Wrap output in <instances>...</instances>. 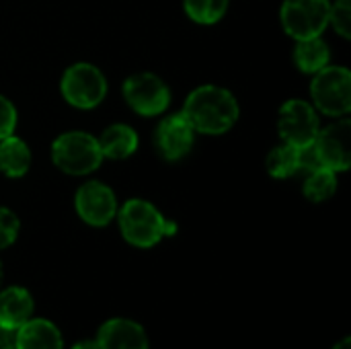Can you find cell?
I'll return each instance as SVG.
<instances>
[{
	"instance_id": "cell-27",
	"label": "cell",
	"mask_w": 351,
	"mask_h": 349,
	"mask_svg": "<svg viewBox=\"0 0 351 349\" xmlns=\"http://www.w3.org/2000/svg\"><path fill=\"white\" fill-rule=\"evenodd\" d=\"M0 284H2V263H0Z\"/></svg>"
},
{
	"instance_id": "cell-5",
	"label": "cell",
	"mask_w": 351,
	"mask_h": 349,
	"mask_svg": "<svg viewBox=\"0 0 351 349\" xmlns=\"http://www.w3.org/2000/svg\"><path fill=\"white\" fill-rule=\"evenodd\" d=\"M60 88L64 99L72 107L93 109L101 105L107 95V78L97 66L88 62H78L66 68Z\"/></svg>"
},
{
	"instance_id": "cell-14",
	"label": "cell",
	"mask_w": 351,
	"mask_h": 349,
	"mask_svg": "<svg viewBox=\"0 0 351 349\" xmlns=\"http://www.w3.org/2000/svg\"><path fill=\"white\" fill-rule=\"evenodd\" d=\"M33 296L21 286H10L0 292V327L16 331L33 315Z\"/></svg>"
},
{
	"instance_id": "cell-26",
	"label": "cell",
	"mask_w": 351,
	"mask_h": 349,
	"mask_svg": "<svg viewBox=\"0 0 351 349\" xmlns=\"http://www.w3.org/2000/svg\"><path fill=\"white\" fill-rule=\"evenodd\" d=\"M333 349H351V339L350 337H343V339H341V341H339V344H337Z\"/></svg>"
},
{
	"instance_id": "cell-9",
	"label": "cell",
	"mask_w": 351,
	"mask_h": 349,
	"mask_svg": "<svg viewBox=\"0 0 351 349\" xmlns=\"http://www.w3.org/2000/svg\"><path fill=\"white\" fill-rule=\"evenodd\" d=\"M313 152L319 167L333 173L348 171L351 165V121L348 117L319 130L313 142Z\"/></svg>"
},
{
	"instance_id": "cell-17",
	"label": "cell",
	"mask_w": 351,
	"mask_h": 349,
	"mask_svg": "<svg viewBox=\"0 0 351 349\" xmlns=\"http://www.w3.org/2000/svg\"><path fill=\"white\" fill-rule=\"evenodd\" d=\"M329 45L323 41V37H308V39H300L296 41L294 47V62L298 66V70L306 72V74H317L319 70H323L325 66H329Z\"/></svg>"
},
{
	"instance_id": "cell-6",
	"label": "cell",
	"mask_w": 351,
	"mask_h": 349,
	"mask_svg": "<svg viewBox=\"0 0 351 349\" xmlns=\"http://www.w3.org/2000/svg\"><path fill=\"white\" fill-rule=\"evenodd\" d=\"M329 0H284L280 21L284 31L296 41L319 37L329 27Z\"/></svg>"
},
{
	"instance_id": "cell-10",
	"label": "cell",
	"mask_w": 351,
	"mask_h": 349,
	"mask_svg": "<svg viewBox=\"0 0 351 349\" xmlns=\"http://www.w3.org/2000/svg\"><path fill=\"white\" fill-rule=\"evenodd\" d=\"M78 216L90 226H107L117 216V197L113 189L101 181H88L74 195Z\"/></svg>"
},
{
	"instance_id": "cell-16",
	"label": "cell",
	"mask_w": 351,
	"mask_h": 349,
	"mask_svg": "<svg viewBox=\"0 0 351 349\" xmlns=\"http://www.w3.org/2000/svg\"><path fill=\"white\" fill-rule=\"evenodd\" d=\"M31 167V150L27 142L16 136L0 140V173L10 179L23 177Z\"/></svg>"
},
{
	"instance_id": "cell-2",
	"label": "cell",
	"mask_w": 351,
	"mask_h": 349,
	"mask_svg": "<svg viewBox=\"0 0 351 349\" xmlns=\"http://www.w3.org/2000/svg\"><path fill=\"white\" fill-rule=\"evenodd\" d=\"M119 228L123 239L140 249H148L160 243L162 237L175 234V222L165 220V216L146 200H128L117 212Z\"/></svg>"
},
{
	"instance_id": "cell-20",
	"label": "cell",
	"mask_w": 351,
	"mask_h": 349,
	"mask_svg": "<svg viewBox=\"0 0 351 349\" xmlns=\"http://www.w3.org/2000/svg\"><path fill=\"white\" fill-rule=\"evenodd\" d=\"M187 16L199 25L218 23L228 8V0H183Z\"/></svg>"
},
{
	"instance_id": "cell-21",
	"label": "cell",
	"mask_w": 351,
	"mask_h": 349,
	"mask_svg": "<svg viewBox=\"0 0 351 349\" xmlns=\"http://www.w3.org/2000/svg\"><path fill=\"white\" fill-rule=\"evenodd\" d=\"M329 25H333V29L337 31V35H341L343 39H350L351 0H337L335 4H331V10H329Z\"/></svg>"
},
{
	"instance_id": "cell-15",
	"label": "cell",
	"mask_w": 351,
	"mask_h": 349,
	"mask_svg": "<svg viewBox=\"0 0 351 349\" xmlns=\"http://www.w3.org/2000/svg\"><path fill=\"white\" fill-rule=\"evenodd\" d=\"M99 148L103 152V158H113V160H121L132 156L138 150V134L132 125L125 123H113L107 130H103V134L97 138Z\"/></svg>"
},
{
	"instance_id": "cell-8",
	"label": "cell",
	"mask_w": 351,
	"mask_h": 349,
	"mask_svg": "<svg viewBox=\"0 0 351 349\" xmlns=\"http://www.w3.org/2000/svg\"><path fill=\"white\" fill-rule=\"evenodd\" d=\"M278 130H280L282 142H286V144H292L296 148L313 146V142L317 140V134L321 130L317 109L302 99L286 101L280 109Z\"/></svg>"
},
{
	"instance_id": "cell-11",
	"label": "cell",
	"mask_w": 351,
	"mask_h": 349,
	"mask_svg": "<svg viewBox=\"0 0 351 349\" xmlns=\"http://www.w3.org/2000/svg\"><path fill=\"white\" fill-rule=\"evenodd\" d=\"M195 130L183 113H173L165 117L154 134L156 150L165 160H181L193 148Z\"/></svg>"
},
{
	"instance_id": "cell-3",
	"label": "cell",
	"mask_w": 351,
	"mask_h": 349,
	"mask_svg": "<svg viewBox=\"0 0 351 349\" xmlns=\"http://www.w3.org/2000/svg\"><path fill=\"white\" fill-rule=\"evenodd\" d=\"M53 165L68 175H88L99 169L103 152L95 136L86 132H66L51 144Z\"/></svg>"
},
{
	"instance_id": "cell-1",
	"label": "cell",
	"mask_w": 351,
	"mask_h": 349,
	"mask_svg": "<svg viewBox=\"0 0 351 349\" xmlns=\"http://www.w3.org/2000/svg\"><path fill=\"white\" fill-rule=\"evenodd\" d=\"M191 128L199 134L220 136L226 134L239 119L237 97L216 84H204L189 93L181 111Z\"/></svg>"
},
{
	"instance_id": "cell-25",
	"label": "cell",
	"mask_w": 351,
	"mask_h": 349,
	"mask_svg": "<svg viewBox=\"0 0 351 349\" xmlns=\"http://www.w3.org/2000/svg\"><path fill=\"white\" fill-rule=\"evenodd\" d=\"M72 349H99V344L95 339H84V341H78Z\"/></svg>"
},
{
	"instance_id": "cell-19",
	"label": "cell",
	"mask_w": 351,
	"mask_h": 349,
	"mask_svg": "<svg viewBox=\"0 0 351 349\" xmlns=\"http://www.w3.org/2000/svg\"><path fill=\"white\" fill-rule=\"evenodd\" d=\"M337 191V173L317 167L308 171V177L304 181V195L311 202H325Z\"/></svg>"
},
{
	"instance_id": "cell-18",
	"label": "cell",
	"mask_w": 351,
	"mask_h": 349,
	"mask_svg": "<svg viewBox=\"0 0 351 349\" xmlns=\"http://www.w3.org/2000/svg\"><path fill=\"white\" fill-rule=\"evenodd\" d=\"M302 169V148L282 142L267 156V171L276 179H288Z\"/></svg>"
},
{
	"instance_id": "cell-13",
	"label": "cell",
	"mask_w": 351,
	"mask_h": 349,
	"mask_svg": "<svg viewBox=\"0 0 351 349\" xmlns=\"http://www.w3.org/2000/svg\"><path fill=\"white\" fill-rule=\"evenodd\" d=\"M14 349H64V339L51 321L29 319L14 331Z\"/></svg>"
},
{
	"instance_id": "cell-4",
	"label": "cell",
	"mask_w": 351,
	"mask_h": 349,
	"mask_svg": "<svg viewBox=\"0 0 351 349\" xmlns=\"http://www.w3.org/2000/svg\"><path fill=\"white\" fill-rule=\"evenodd\" d=\"M311 97L315 107L331 117H346L351 111V72L346 66H325L313 74Z\"/></svg>"
},
{
	"instance_id": "cell-24",
	"label": "cell",
	"mask_w": 351,
	"mask_h": 349,
	"mask_svg": "<svg viewBox=\"0 0 351 349\" xmlns=\"http://www.w3.org/2000/svg\"><path fill=\"white\" fill-rule=\"evenodd\" d=\"M0 349H14V331L0 327Z\"/></svg>"
},
{
	"instance_id": "cell-22",
	"label": "cell",
	"mask_w": 351,
	"mask_h": 349,
	"mask_svg": "<svg viewBox=\"0 0 351 349\" xmlns=\"http://www.w3.org/2000/svg\"><path fill=\"white\" fill-rule=\"evenodd\" d=\"M21 222L16 214L8 208H0V249L10 247L19 237Z\"/></svg>"
},
{
	"instance_id": "cell-12",
	"label": "cell",
	"mask_w": 351,
	"mask_h": 349,
	"mask_svg": "<svg viewBox=\"0 0 351 349\" xmlns=\"http://www.w3.org/2000/svg\"><path fill=\"white\" fill-rule=\"evenodd\" d=\"M95 341L99 344V349H148L144 327L121 317L105 321Z\"/></svg>"
},
{
	"instance_id": "cell-23",
	"label": "cell",
	"mask_w": 351,
	"mask_h": 349,
	"mask_svg": "<svg viewBox=\"0 0 351 349\" xmlns=\"http://www.w3.org/2000/svg\"><path fill=\"white\" fill-rule=\"evenodd\" d=\"M14 128H16V109L4 95H0V140L12 136Z\"/></svg>"
},
{
	"instance_id": "cell-7",
	"label": "cell",
	"mask_w": 351,
	"mask_h": 349,
	"mask_svg": "<svg viewBox=\"0 0 351 349\" xmlns=\"http://www.w3.org/2000/svg\"><path fill=\"white\" fill-rule=\"evenodd\" d=\"M125 103L144 117H154L167 111L171 105V91L165 80L152 72H138L123 82Z\"/></svg>"
}]
</instances>
